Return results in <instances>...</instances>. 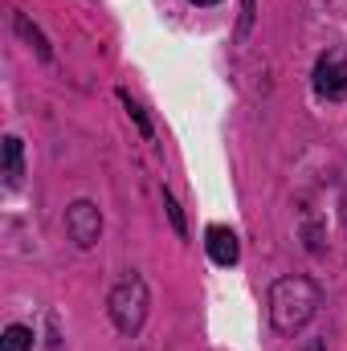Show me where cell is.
<instances>
[{
  "label": "cell",
  "instance_id": "cell-1",
  "mask_svg": "<svg viewBox=\"0 0 347 351\" xmlns=\"http://www.w3.org/2000/svg\"><path fill=\"white\" fill-rule=\"evenodd\" d=\"M315 311H319V286L311 278L294 274V278H278L270 286V323H274V331L294 335L315 319Z\"/></svg>",
  "mask_w": 347,
  "mask_h": 351
},
{
  "label": "cell",
  "instance_id": "cell-2",
  "mask_svg": "<svg viewBox=\"0 0 347 351\" xmlns=\"http://www.w3.org/2000/svg\"><path fill=\"white\" fill-rule=\"evenodd\" d=\"M147 286H143V278H123L115 290H110V302H106V311H110V319H115V327L123 331V335H135L139 327H143V319H147Z\"/></svg>",
  "mask_w": 347,
  "mask_h": 351
},
{
  "label": "cell",
  "instance_id": "cell-3",
  "mask_svg": "<svg viewBox=\"0 0 347 351\" xmlns=\"http://www.w3.org/2000/svg\"><path fill=\"white\" fill-rule=\"evenodd\" d=\"M315 90H319V98H327V102L347 98V58L339 49H331V53L319 58V66H315Z\"/></svg>",
  "mask_w": 347,
  "mask_h": 351
},
{
  "label": "cell",
  "instance_id": "cell-4",
  "mask_svg": "<svg viewBox=\"0 0 347 351\" xmlns=\"http://www.w3.org/2000/svg\"><path fill=\"white\" fill-rule=\"evenodd\" d=\"M66 233H70L74 245L90 250V245L102 237V213H98L90 200H74V204L66 208Z\"/></svg>",
  "mask_w": 347,
  "mask_h": 351
},
{
  "label": "cell",
  "instance_id": "cell-5",
  "mask_svg": "<svg viewBox=\"0 0 347 351\" xmlns=\"http://www.w3.org/2000/svg\"><path fill=\"white\" fill-rule=\"evenodd\" d=\"M204 250H208V258H213L217 265H237V258H241L237 233L225 229V225H213V229L204 233Z\"/></svg>",
  "mask_w": 347,
  "mask_h": 351
},
{
  "label": "cell",
  "instance_id": "cell-6",
  "mask_svg": "<svg viewBox=\"0 0 347 351\" xmlns=\"http://www.w3.org/2000/svg\"><path fill=\"white\" fill-rule=\"evenodd\" d=\"M21 176H25V147H21L16 135H8V139H4V184L16 188Z\"/></svg>",
  "mask_w": 347,
  "mask_h": 351
},
{
  "label": "cell",
  "instance_id": "cell-7",
  "mask_svg": "<svg viewBox=\"0 0 347 351\" xmlns=\"http://www.w3.org/2000/svg\"><path fill=\"white\" fill-rule=\"evenodd\" d=\"M12 25H16V33H21V37H25V41H29L33 49H37V58H45V62L53 58L49 41L41 37V29H37V25H29V16H25V12H16V16H12Z\"/></svg>",
  "mask_w": 347,
  "mask_h": 351
},
{
  "label": "cell",
  "instance_id": "cell-8",
  "mask_svg": "<svg viewBox=\"0 0 347 351\" xmlns=\"http://www.w3.org/2000/svg\"><path fill=\"white\" fill-rule=\"evenodd\" d=\"M33 348V331H29V327H21V323H16V327H8V331H4V339H0V351H29Z\"/></svg>",
  "mask_w": 347,
  "mask_h": 351
},
{
  "label": "cell",
  "instance_id": "cell-9",
  "mask_svg": "<svg viewBox=\"0 0 347 351\" xmlns=\"http://www.w3.org/2000/svg\"><path fill=\"white\" fill-rule=\"evenodd\" d=\"M119 98H123V106H127V114L135 119V127H139L143 135H152V123H147V114H143V110H139V106L131 102V94H127V90H119Z\"/></svg>",
  "mask_w": 347,
  "mask_h": 351
},
{
  "label": "cell",
  "instance_id": "cell-10",
  "mask_svg": "<svg viewBox=\"0 0 347 351\" xmlns=\"http://www.w3.org/2000/svg\"><path fill=\"white\" fill-rule=\"evenodd\" d=\"M164 208H168V217H172L176 233L184 237V233H188V225H184V213H180V204H176V200H172V192H164Z\"/></svg>",
  "mask_w": 347,
  "mask_h": 351
},
{
  "label": "cell",
  "instance_id": "cell-11",
  "mask_svg": "<svg viewBox=\"0 0 347 351\" xmlns=\"http://www.w3.org/2000/svg\"><path fill=\"white\" fill-rule=\"evenodd\" d=\"M250 21H254V0H246V16H241V33L250 29Z\"/></svg>",
  "mask_w": 347,
  "mask_h": 351
},
{
  "label": "cell",
  "instance_id": "cell-12",
  "mask_svg": "<svg viewBox=\"0 0 347 351\" xmlns=\"http://www.w3.org/2000/svg\"><path fill=\"white\" fill-rule=\"evenodd\" d=\"M302 351H323V343H319V339H311V343H307Z\"/></svg>",
  "mask_w": 347,
  "mask_h": 351
},
{
  "label": "cell",
  "instance_id": "cell-13",
  "mask_svg": "<svg viewBox=\"0 0 347 351\" xmlns=\"http://www.w3.org/2000/svg\"><path fill=\"white\" fill-rule=\"evenodd\" d=\"M339 208H344V221H347V188H344V200H339Z\"/></svg>",
  "mask_w": 347,
  "mask_h": 351
},
{
  "label": "cell",
  "instance_id": "cell-14",
  "mask_svg": "<svg viewBox=\"0 0 347 351\" xmlns=\"http://www.w3.org/2000/svg\"><path fill=\"white\" fill-rule=\"evenodd\" d=\"M192 4H221V0H192Z\"/></svg>",
  "mask_w": 347,
  "mask_h": 351
}]
</instances>
